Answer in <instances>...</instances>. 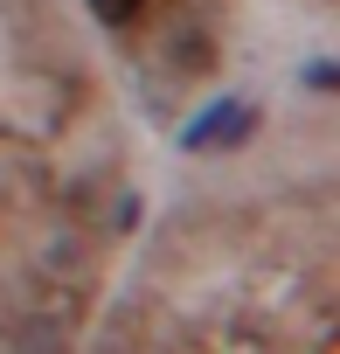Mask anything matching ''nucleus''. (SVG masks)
I'll return each instance as SVG.
<instances>
[]
</instances>
